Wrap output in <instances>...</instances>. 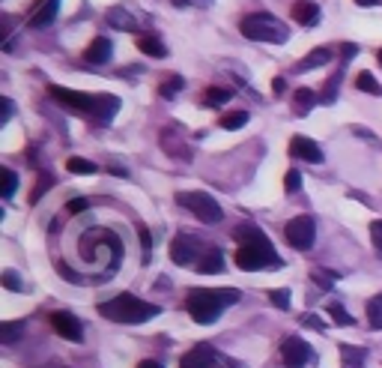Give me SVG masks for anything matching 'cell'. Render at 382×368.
<instances>
[{
  "instance_id": "cell-1",
  "label": "cell",
  "mask_w": 382,
  "mask_h": 368,
  "mask_svg": "<svg viewBox=\"0 0 382 368\" xmlns=\"http://www.w3.org/2000/svg\"><path fill=\"white\" fill-rule=\"evenodd\" d=\"M236 237V267L248 269V273H257V269L266 267H281V258L275 255L272 242L263 237L257 228H239L233 233Z\"/></svg>"
},
{
  "instance_id": "cell-2",
  "label": "cell",
  "mask_w": 382,
  "mask_h": 368,
  "mask_svg": "<svg viewBox=\"0 0 382 368\" xmlns=\"http://www.w3.org/2000/svg\"><path fill=\"white\" fill-rule=\"evenodd\" d=\"M242 293L236 287H194L185 296V309L197 323H215L227 305L239 302Z\"/></svg>"
},
{
  "instance_id": "cell-3",
  "label": "cell",
  "mask_w": 382,
  "mask_h": 368,
  "mask_svg": "<svg viewBox=\"0 0 382 368\" xmlns=\"http://www.w3.org/2000/svg\"><path fill=\"white\" fill-rule=\"evenodd\" d=\"M99 314L108 320H114V323H143V320L156 318L159 305L143 302L134 293H120V296H114V300L99 305Z\"/></svg>"
},
{
  "instance_id": "cell-4",
  "label": "cell",
  "mask_w": 382,
  "mask_h": 368,
  "mask_svg": "<svg viewBox=\"0 0 382 368\" xmlns=\"http://www.w3.org/2000/svg\"><path fill=\"white\" fill-rule=\"evenodd\" d=\"M239 30L245 39L254 42H272V45H284L290 39V30L281 18L269 15V12H251L239 21Z\"/></svg>"
},
{
  "instance_id": "cell-5",
  "label": "cell",
  "mask_w": 382,
  "mask_h": 368,
  "mask_svg": "<svg viewBox=\"0 0 382 368\" xmlns=\"http://www.w3.org/2000/svg\"><path fill=\"white\" fill-rule=\"evenodd\" d=\"M177 204L185 206V210H191L200 222H206V224H215V222L224 219L221 204H218L212 195H206V192H179L177 195Z\"/></svg>"
},
{
  "instance_id": "cell-6",
  "label": "cell",
  "mask_w": 382,
  "mask_h": 368,
  "mask_svg": "<svg viewBox=\"0 0 382 368\" xmlns=\"http://www.w3.org/2000/svg\"><path fill=\"white\" fill-rule=\"evenodd\" d=\"M284 237H287V242H290L293 249L308 251V249L314 246V240H316V224H314L311 215H296V219L287 222Z\"/></svg>"
},
{
  "instance_id": "cell-7",
  "label": "cell",
  "mask_w": 382,
  "mask_h": 368,
  "mask_svg": "<svg viewBox=\"0 0 382 368\" xmlns=\"http://www.w3.org/2000/svg\"><path fill=\"white\" fill-rule=\"evenodd\" d=\"M51 96L57 99L60 105L72 108L78 114H87V117H96V105H99V93L90 96V93H78V90H66V87H51Z\"/></svg>"
},
{
  "instance_id": "cell-8",
  "label": "cell",
  "mask_w": 382,
  "mask_h": 368,
  "mask_svg": "<svg viewBox=\"0 0 382 368\" xmlns=\"http://www.w3.org/2000/svg\"><path fill=\"white\" fill-rule=\"evenodd\" d=\"M281 359H284L287 368H305L308 359H311V347H308L299 336L284 338L281 341Z\"/></svg>"
},
{
  "instance_id": "cell-9",
  "label": "cell",
  "mask_w": 382,
  "mask_h": 368,
  "mask_svg": "<svg viewBox=\"0 0 382 368\" xmlns=\"http://www.w3.org/2000/svg\"><path fill=\"white\" fill-rule=\"evenodd\" d=\"M51 327H54V332H57L60 338H66V341H81V338H84L81 320L72 311H54L51 314Z\"/></svg>"
},
{
  "instance_id": "cell-10",
  "label": "cell",
  "mask_w": 382,
  "mask_h": 368,
  "mask_svg": "<svg viewBox=\"0 0 382 368\" xmlns=\"http://www.w3.org/2000/svg\"><path fill=\"white\" fill-rule=\"evenodd\" d=\"M170 258H174L177 267H191L197 264L200 255H197V242L188 237V233H177L174 237V246H170Z\"/></svg>"
},
{
  "instance_id": "cell-11",
  "label": "cell",
  "mask_w": 382,
  "mask_h": 368,
  "mask_svg": "<svg viewBox=\"0 0 382 368\" xmlns=\"http://www.w3.org/2000/svg\"><path fill=\"white\" fill-rule=\"evenodd\" d=\"M218 362H221V356H218L212 347L197 345V347H191L183 359H179V368H218Z\"/></svg>"
},
{
  "instance_id": "cell-12",
  "label": "cell",
  "mask_w": 382,
  "mask_h": 368,
  "mask_svg": "<svg viewBox=\"0 0 382 368\" xmlns=\"http://www.w3.org/2000/svg\"><path fill=\"white\" fill-rule=\"evenodd\" d=\"M60 12V0H36L27 12V27H48Z\"/></svg>"
},
{
  "instance_id": "cell-13",
  "label": "cell",
  "mask_w": 382,
  "mask_h": 368,
  "mask_svg": "<svg viewBox=\"0 0 382 368\" xmlns=\"http://www.w3.org/2000/svg\"><path fill=\"white\" fill-rule=\"evenodd\" d=\"M290 156L302 159V162H311V165H320V162H323V150H320V144H314L311 138L296 135V138L290 141Z\"/></svg>"
},
{
  "instance_id": "cell-14",
  "label": "cell",
  "mask_w": 382,
  "mask_h": 368,
  "mask_svg": "<svg viewBox=\"0 0 382 368\" xmlns=\"http://www.w3.org/2000/svg\"><path fill=\"white\" fill-rule=\"evenodd\" d=\"M290 15H293L302 27H314L320 21V6H316L314 0H296L293 9H290Z\"/></svg>"
},
{
  "instance_id": "cell-15",
  "label": "cell",
  "mask_w": 382,
  "mask_h": 368,
  "mask_svg": "<svg viewBox=\"0 0 382 368\" xmlns=\"http://www.w3.org/2000/svg\"><path fill=\"white\" fill-rule=\"evenodd\" d=\"M111 39H105V36H96L93 42L87 45V51H84V60L87 63H108L111 60Z\"/></svg>"
},
{
  "instance_id": "cell-16",
  "label": "cell",
  "mask_w": 382,
  "mask_h": 368,
  "mask_svg": "<svg viewBox=\"0 0 382 368\" xmlns=\"http://www.w3.org/2000/svg\"><path fill=\"white\" fill-rule=\"evenodd\" d=\"M105 18L117 30H138V21H134V15H129V6H111Z\"/></svg>"
},
{
  "instance_id": "cell-17",
  "label": "cell",
  "mask_w": 382,
  "mask_h": 368,
  "mask_svg": "<svg viewBox=\"0 0 382 368\" xmlns=\"http://www.w3.org/2000/svg\"><path fill=\"white\" fill-rule=\"evenodd\" d=\"M316 102H320V96H316L311 87H299L296 93H293V111H296L299 117H308V114H311V108H314Z\"/></svg>"
},
{
  "instance_id": "cell-18",
  "label": "cell",
  "mask_w": 382,
  "mask_h": 368,
  "mask_svg": "<svg viewBox=\"0 0 382 368\" xmlns=\"http://www.w3.org/2000/svg\"><path fill=\"white\" fill-rule=\"evenodd\" d=\"M332 60V48H314L311 54H305L302 60L296 63V72H308V69H320Z\"/></svg>"
},
{
  "instance_id": "cell-19",
  "label": "cell",
  "mask_w": 382,
  "mask_h": 368,
  "mask_svg": "<svg viewBox=\"0 0 382 368\" xmlns=\"http://www.w3.org/2000/svg\"><path fill=\"white\" fill-rule=\"evenodd\" d=\"M138 51H143L147 57H156V60H159V57H165V54H168L165 42H161L156 33H141V36H138Z\"/></svg>"
},
{
  "instance_id": "cell-20",
  "label": "cell",
  "mask_w": 382,
  "mask_h": 368,
  "mask_svg": "<svg viewBox=\"0 0 382 368\" xmlns=\"http://www.w3.org/2000/svg\"><path fill=\"white\" fill-rule=\"evenodd\" d=\"M368 350L365 347H352V345H341V365L343 368H365Z\"/></svg>"
},
{
  "instance_id": "cell-21",
  "label": "cell",
  "mask_w": 382,
  "mask_h": 368,
  "mask_svg": "<svg viewBox=\"0 0 382 368\" xmlns=\"http://www.w3.org/2000/svg\"><path fill=\"white\" fill-rule=\"evenodd\" d=\"M197 269H200V273H203V275L221 273V269H224V258H221V251H218V249H212V251H206V255H203V258H200V260H197Z\"/></svg>"
},
{
  "instance_id": "cell-22",
  "label": "cell",
  "mask_w": 382,
  "mask_h": 368,
  "mask_svg": "<svg viewBox=\"0 0 382 368\" xmlns=\"http://www.w3.org/2000/svg\"><path fill=\"white\" fill-rule=\"evenodd\" d=\"M161 147H165L168 153H174V156H179V159H188V147L183 141H179V135H174V132H161Z\"/></svg>"
},
{
  "instance_id": "cell-23",
  "label": "cell",
  "mask_w": 382,
  "mask_h": 368,
  "mask_svg": "<svg viewBox=\"0 0 382 368\" xmlns=\"http://www.w3.org/2000/svg\"><path fill=\"white\" fill-rule=\"evenodd\" d=\"M230 90H224V87H209L206 93H203V105L209 108H218V105H224V102H230Z\"/></svg>"
},
{
  "instance_id": "cell-24",
  "label": "cell",
  "mask_w": 382,
  "mask_h": 368,
  "mask_svg": "<svg viewBox=\"0 0 382 368\" xmlns=\"http://www.w3.org/2000/svg\"><path fill=\"white\" fill-rule=\"evenodd\" d=\"M15 188H18V174H15L12 168H3V171H0V195L12 197Z\"/></svg>"
},
{
  "instance_id": "cell-25",
  "label": "cell",
  "mask_w": 382,
  "mask_h": 368,
  "mask_svg": "<svg viewBox=\"0 0 382 368\" xmlns=\"http://www.w3.org/2000/svg\"><path fill=\"white\" fill-rule=\"evenodd\" d=\"M356 87L361 93H370V96H382V87L376 84V78L370 75V72H359L356 75Z\"/></svg>"
},
{
  "instance_id": "cell-26",
  "label": "cell",
  "mask_w": 382,
  "mask_h": 368,
  "mask_svg": "<svg viewBox=\"0 0 382 368\" xmlns=\"http://www.w3.org/2000/svg\"><path fill=\"white\" fill-rule=\"evenodd\" d=\"M66 168H69V174H96V162H90V159H81V156H72L66 162Z\"/></svg>"
},
{
  "instance_id": "cell-27",
  "label": "cell",
  "mask_w": 382,
  "mask_h": 368,
  "mask_svg": "<svg viewBox=\"0 0 382 368\" xmlns=\"http://www.w3.org/2000/svg\"><path fill=\"white\" fill-rule=\"evenodd\" d=\"M218 123H221V129H242L248 123V111H227Z\"/></svg>"
},
{
  "instance_id": "cell-28",
  "label": "cell",
  "mask_w": 382,
  "mask_h": 368,
  "mask_svg": "<svg viewBox=\"0 0 382 368\" xmlns=\"http://www.w3.org/2000/svg\"><path fill=\"white\" fill-rule=\"evenodd\" d=\"M368 320L374 329H382V293H376L374 300L368 302Z\"/></svg>"
},
{
  "instance_id": "cell-29",
  "label": "cell",
  "mask_w": 382,
  "mask_h": 368,
  "mask_svg": "<svg viewBox=\"0 0 382 368\" xmlns=\"http://www.w3.org/2000/svg\"><path fill=\"white\" fill-rule=\"evenodd\" d=\"M183 84H185V81H183V78H179V75H170V78H165V81H161L159 93H161V96H165V99H174V96L179 93V90H183Z\"/></svg>"
},
{
  "instance_id": "cell-30",
  "label": "cell",
  "mask_w": 382,
  "mask_h": 368,
  "mask_svg": "<svg viewBox=\"0 0 382 368\" xmlns=\"http://www.w3.org/2000/svg\"><path fill=\"white\" fill-rule=\"evenodd\" d=\"M329 314H332L334 323H341V327H352V323H356V320H352V314L343 309L341 302H329Z\"/></svg>"
},
{
  "instance_id": "cell-31",
  "label": "cell",
  "mask_w": 382,
  "mask_h": 368,
  "mask_svg": "<svg viewBox=\"0 0 382 368\" xmlns=\"http://www.w3.org/2000/svg\"><path fill=\"white\" fill-rule=\"evenodd\" d=\"M18 336H24V323H3V327H0V341H3V345H12Z\"/></svg>"
},
{
  "instance_id": "cell-32",
  "label": "cell",
  "mask_w": 382,
  "mask_h": 368,
  "mask_svg": "<svg viewBox=\"0 0 382 368\" xmlns=\"http://www.w3.org/2000/svg\"><path fill=\"white\" fill-rule=\"evenodd\" d=\"M338 84H341V75H334L325 81V87H323V93H320V102L323 105H332L334 102V96H338Z\"/></svg>"
},
{
  "instance_id": "cell-33",
  "label": "cell",
  "mask_w": 382,
  "mask_h": 368,
  "mask_svg": "<svg viewBox=\"0 0 382 368\" xmlns=\"http://www.w3.org/2000/svg\"><path fill=\"white\" fill-rule=\"evenodd\" d=\"M284 188H287L290 195H293V192H299V188H302V174H299L296 168H290L287 174H284Z\"/></svg>"
},
{
  "instance_id": "cell-34",
  "label": "cell",
  "mask_w": 382,
  "mask_h": 368,
  "mask_svg": "<svg viewBox=\"0 0 382 368\" xmlns=\"http://www.w3.org/2000/svg\"><path fill=\"white\" fill-rule=\"evenodd\" d=\"M269 300L278 305V309H290V291L287 287H275V291H269Z\"/></svg>"
},
{
  "instance_id": "cell-35",
  "label": "cell",
  "mask_w": 382,
  "mask_h": 368,
  "mask_svg": "<svg viewBox=\"0 0 382 368\" xmlns=\"http://www.w3.org/2000/svg\"><path fill=\"white\" fill-rule=\"evenodd\" d=\"M138 237H141V246H143V264H150V251H152V237H150V231L147 228H143V224H141V228H138Z\"/></svg>"
},
{
  "instance_id": "cell-36",
  "label": "cell",
  "mask_w": 382,
  "mask_h": 368,
  "mask_svg": "<svg viewBox=\"0 0 382 368\" xmlns=\"http://www.w3.org/2000/svg\"><path fill=\"white\" fill-rule=\"evenodd\" d=\"M314 278H316V284H320L323 291H329V287H332L334 282H338V273H325V269H316Z\"/></svg>"
},
{
  "instance_id": "cell-37",
  "label": "cell",
  "mask_w": 382,
  "mask_h": 368,
  "mask_svg": "<svg viewBox=\"0 0 382 368\" xmlns=\"http://www.w3.org/2000/svg\"><path fill=\"white\" fill-rule=\"evenodd\" d=\"M0 282H3V287H9V291H24V284L18 282L15 269H3V278H0Z\"/></svg>"
},
{
  "instance_id": "cell-38",
  "label": "cell",
  "mask_w": 382,
  "mask_h": 368,
  "mask_svg": "<svg viewBox=\"0 0 382 368\" xmlns=\"http://www.w3.org/2000/svg\"><path fill=\"white\" fill-rule=\"evenodd\" d=\"M51 186H54V177H51V174H42V177H39V186H36V188H33V195H30V204L39 201L42 192H45V188H51Z\"/></svg>"
},
{
  "instance_id": "cell-39",
  "label": "cell",
  "mask_w": 382,
  "mask_h": 368,
  "mask_svg": "<svg viewBox=\"0 0 382 368\" xmlns=\"http://www.w3.org/2000/svg\"><path fill=\"white\" fill-rule=\"evenodd\" d=\"M370 240H374V246H376L379 258H382V219H376L374 224H370Z\"/></svg>"
},
{
  "instance_id": "cell-40",
  "label": "cell",
  "mask_w": 382,
  "mask_h": 368,
  "mask_svg": "<svg viewBox=\"0 0 382 368\" xmlns=\"http://www.w3.org/2000/svg\"><path fill=\"white\" fill-rule=\"evenodd\" d=\"M84 210H87V201H84V197H75V201L66 204V213H69V215H78V213H84Z\"/></svg>"
},
{
  "instance_id": "cell-41",
  "label": "cell",
  "mask_w": 382,
  "mask_h": 368,
  "mask_svg": "<svg viewBox=\"0 0 382 368\" xmlns=\"http://www.w3.org/2000/svg\"><path fill=\"white\" fill-rule=\"evenodd\" d=\"M302 323H305V327H311V329H325V323L316 318V314H302Z\"/></svg>"
},
{
  "instance_id": "cell-42",
  "label": "cell",
  "mask_w": 382,
  "mask_h": 368,
  "mask_svg": "<svg viewBox=\"0 0 382 368\" xmlns=\"http://www.w3.org/2000/svg\"><path fill=\"white\" fill-rule=\"evenodd\" d=\"M356 51H359V48H356V45H352V42H343V45H341V57H343V60L356 57Z\"/></svg>"
},
{
  "instance_id": "cell-43",
  "label": "cell",
  "mask_w": 382,
  "mask_h": 368,
  "mask_svg": "<svg viewBox=\"0 0 382 368\" xmlns=\"http://www.w3.org/2000/svg\"><path fill=\"white\" fill-rule=\"evenodd\" d=\"M0 105H3V120H9V117H12V102H9V99H0Z\"/></svg>"
},
{
  "instance_id": "cell-44",
  "label": "cell",
  "mask_w": 382,
  "mask_h": 368,
  "mask_svg": "<svg viewBox=\"0 0 382 368\" xmlns=\"http://www.w3.org/2000/svg\"><path fill=\"white\" fill-rule=\"evenodd\" d=\"M194 3H203V0H174V6L185 9V6H194Z\"/></svg>"
},
{
  "instance_id": "cell-45",
  "label": "cell",
  "mask_w": 382,
  "mask_h": 368,
  "mask_svg": "<svg viewBox=\"0 0 382 368\" xmlns=\"http://www.w3.org/2000/svg\"><path fill=\"white\" fill-rule=\"evenodd\" d=\"M272 87H275V93L281 96V93H284V78H275V81H272Z\"/></svg>"
},
{
  "instance_id": "cell-46",
  "label": "cell",
  "mask_w": 382,
  "mask_h": 368,
  "mask_svg": "<svg viewBox=\"0 0 382 368\" xmlns=\"http://www.w3.org/2000/svg\"><path fill=\"white\" fill-rule=\"evenodd\" d=\"M138 368H161L156 359H143V362H138Z\"/></svg>"
},
{
  "instance_id": "cell-47",
  "label": "cell",
  "mask_w": 382,
  "mask_h": 368,
  "mask_svg": "<svg viewBox=\"0 0 382 368\" xmlns=\"http://www.w3.org/2000/svg\"><path fill=\"white\" fill-rule=\"evenodd\" d=\"M111 174H117V177H125V168H120V165H111Z\"/></svg>"
},
{
  "instance_id": "cell-48",
  "label": "cell",
  "mask_w": 382,
  "mask_h": 368,
  "mask_svg": "<svg viewBox=\"0 0 382 368\" xmlns=\"http://www.w3.org/2000/svg\"><path fill=\"white\" fill-rule=\"evenodd\" d=\"M356 3H359V6H374L376 0H356Z\"/></svg>"
},
{
  "instance_id": "cell-49",
  "label": "cell",
  "mask_w": 382,
  "mask_h": 368,
  "mask_svg": "<svg viewBox=\"0 0 382 368\" xmlns=\"http://www.w3.org/2000/svg\"><path fill=\"white\" fill-rule=\"evenodd\" d=\"M376 60H379V66H382V48L376 51Z\"/></svg>"
}]
</instances>
